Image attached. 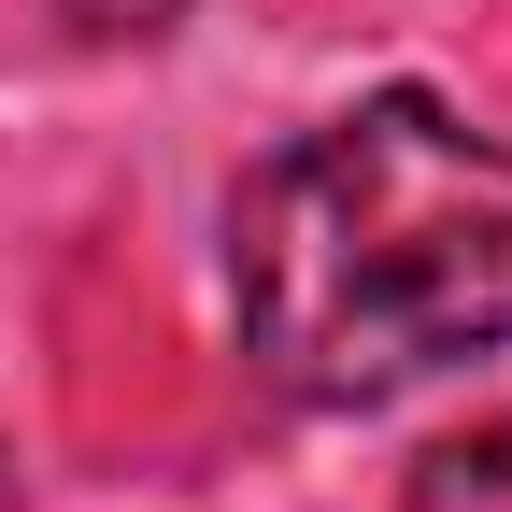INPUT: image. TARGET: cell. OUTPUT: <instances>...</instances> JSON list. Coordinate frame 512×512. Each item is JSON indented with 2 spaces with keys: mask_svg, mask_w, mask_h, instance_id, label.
Here are the masks:
<instances>
[{
  "mask_svg": "<svg viewBox=\"0 0 512 512\" xmlns=\"http://www.w3.org/2000/svg\"><path fill=\"white\" fill-rule=\"evenodd\" d=\"M57 15H72L86 43H157V29L185 15V0H57Z\"/></svg>",
  "mask_w": 512,
  "mask_h": 512,
  "instance_id": "cell-3",
  "label": "cell"
},
{
  "mask_svg": "<svg viewBox=\"0 0 512 512\" xmlns=\"http://www.w3.org/2000/svg\"><path fill=\"white\" fill-rule=\"evenodd\" d=\"M399 512H512V413L470 427V441H441V456L399 484Z\"/></svg>",
  "mask_w": 512,
  "mask_h": 512,
  "instance_id": "cell-2",
  "label": "cell"
},
{
  "mask_svg": "<svg viewBox=\"0 0 512 512\" xmlns=\"http://www.w3.org/2000/svg\"><path fill=\"white\" fill-rule=\"evenodd\" d=\"M242 370L299 413H370L399 384L512 342V143L427 86H370L299 128L228 200Z\"/></svg>",
  "mask_w": 512,
  "mask_h": 512,
  "instance_id": "cell-1",
  "label": "cell"
}]
</instances>
